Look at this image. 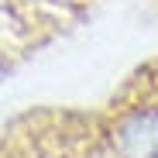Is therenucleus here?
Masks as SVG:
<instances>
[{
    "instance_id": "2",
    "label": "nucleus",
    "mask_w": 158,
    "mask_h": 158,
    "mask_svg": "<svg viewBox=\"0 0 158 158\" xmlns=\"http://www.w3.org/2000/svg\"><path fill=\"white\" fill-rule=\"evenodd\" d=\"M4 158H65L59 151H52L48 144H38V141H28V144H17L14 151H7Z\"/></svg>"
},
{
    "instance_id": "1",
    "label": "nucleus",
    "mask_w": 158,
    "mask_h": 158,
    "mask_svg": "<svg viewBox=\"0 0 158 158\" xmlns=\"http://www.w3.org/2000/svg\"><path fill=\"white\" fill-rule=\"evenodd\" d=\"M114 151L120 158H158V110H134L114 131Z\"/></svg>"
}]
</instances>
